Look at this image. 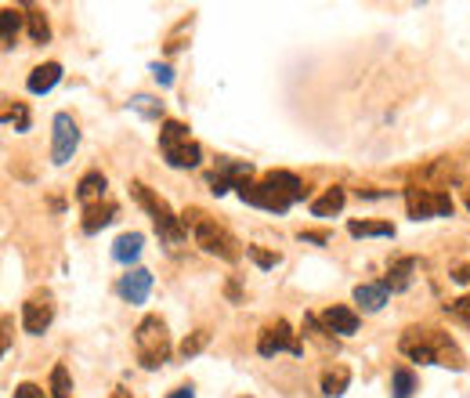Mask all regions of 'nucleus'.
Wrapping results in <instances>:
<instances>
[{
    "label": "nucleus",
    "instance_id": "obj_35",
    "mask_svg": "<svg viewBox=\"0 0 470 398\" xmlns=\"http://www.w3.org/2000/svg\"><path fill=\"white\" fill-rule=\"evenodd\" d=\"M452 279H456V282H463V286H470V264H459V268L452 272Z\"/></svg>",
    "mask_w": 470,
    "mask_h": 398
},
{
    "label": "nucleus",
    "instance_id": "obj_26",
    "mask_svg": "<svg viewBox=\"0 0 470 398\" xmlns=\"http://www.w3.org/2000/svg\"><path fill=\"white\" fill-rule=\"evenodd\" d=\"M51 398H73V380L62 362L51 369Z\"/></svg>",
    "mask_w": 470,
    "mask_h": 398
},
{
    "label": "nucleus",
    "instance_id": "obj_2",
    "mask_svg": "<svg viewBox=\"0 0 470 398\" xmlns=\"http://www.w3.org/2000/svg\"><path fill=\"white\" fill-rule=\"evenodd\" d=\"M239 199H243V203H250V207L271 211V214H286L297 199H304V185L290 170H271V174H264V181L243 185Z\"/></svg>",
    "mask_w": 470,
    "mask_h": 398
},
{
    "label": "nucleus",
    "instance_id": "obj_27",
    "mask_svg": "<svg viewBox=\"0 0 470 398\" xmlns=\"http://www.w3.org/2000/svg\"><path fill=\"white\" fill-rule=\"evenodd\" d=\"M131 109L141 113V117H149V120H159V117H163V102H156V98H149V94H138L134 102H131Z\"/></svg>",
    "mask_w": 470,
    "mask_h": 398
},
{
    "label": "nucleus",
    "instance_id": "obj_8",
    "mask_svg": "<svg viewBox=\"0 0 470 398\" xmlns=\"http://www.w3.org/2000/svg\"><path fill=\"white\" fill-rule=\"evenodd\" d=\"M257 351H261L264 359H271V355H278V351H286V355H304V344H301V337L294 333V326H290L286 319H275V323H268V326L261 330Z\"/></svg>",
    "mask_w": 470,
    "mask_h": 398
},
{
    "label": "nucleus",
    "instance_id": "obj_29",
    "mask_svg": "<svg viewBox=\"0 0 470 398\" xmlns=\"http://www.w3.org/2000/svg\"><path fill=\"white\" fill-rule=\"evenodd\" d=\"M4 124H8V127L15 124V131H30V113H26V106H19V102L8 106V109H4Z\"/></svg>",
    "mask_w": 470,
    "mask_h": 398
},
{
    "label": "nucleus",
    "instance_id": "obj_20",
    "mask_svg": "<svg viewBox=\"0 0 470 398\" xmlns=\"http://www.w3.org/2000/svg\"><path fill=\"white\" fill-rule=\"evenodd\" d=\"M141 243H145V236H141V232H124V236L113 243V257H116L120 264H131V261H138Z\"/></svg>",
    "mask_w": 470,
    "mask_h": 398
},
{
    "label": "nucleus",
    "instance_id": "obj_23",
    "mask_svg": "<svg viewBox=\"0 0 470 398\" xmlns=\"http://www.w3.org/2000/svg\"><path fill=\"white\" fill-rule=\"evenodd\" d=\"M19 26H22V15H19L15 8H4V12H0V37H4V48H8V51L15 48Z\"/></svg>",
    "mask_w": 470,
    "mask_h": 398
},
{
    "label": "nucleus",
    "instance_id": "obj_4",
    "mask_svg": "<svg viewBox=\"0 0 470 398\" xmlns=\"http://www.w3.org/2000/svg\"><path fill=\"white\" fill-rule=\"evenodd\" d=\"M134 351H138V362H141L145 369H159V366L170 359L174 344H170L167 323H163L159 316H145V319L138 323V330H134Z\"/></svg>",
    "mask_w": 470,
    "mask_h": 398
},
{
    "label": "nucleus",
    "instance_id": "obj_11",
    "mask_svg": "<svg viewBox=\"0 0 470 398\" xmlns=\"http://www.w3.org/2000/svg\"><path fill=\"white\" fill-rule=\"evenodd\" d=\"M51 323H55V305H51L47 293H37V297H30V301L22 305V326H26V333L40 337Z\"/></svg>",
    "mask_w": 470,
    "mask_h": 398
},
{
    "label": "nucleus",
    "instance_id": "obj_10",
    "mask_svg": "<svg viewBox=\"0 0 470 398\" xmlns=\"http://www.w3.org/2000/svg\"><path fill=\"white\" fill-rule=\"evenodd\" d=\"M250 177H253V167L250 163H243V160H218V170L210 174V192L214 195H225L228 188H243V185H250Z\"/></svg>",
    "mask_w": 470,
    "mask_h": 398
},
{
    "label": "nucleus",
    "instance_id": "obj_7",
    "mask_svg": "<svg viewBox=\"0 0 470 398\" xmlns=\"http://www.w3.org/2000/svg\"><path fill=\"white\" fill-rule=\"evenodd\" d=\"M406 207H409V218L413 221H423V218H452L456 203L445 188H420V185H409L406 188Z\"/></svg>",
    "mask_w": 470,
    "mask_h": 398
},
{
    "label": "nucleus",
    "instance_id": "obj_19",
    "mask_svg": "<svg viewBox=\"0 0 470 398\" xmlns=\"http://www.w3.org/2000/svg\"><path fill=\"white\" fill-rule=\"evenodd\" d=\"M344 188H326L319 199H315V203H312V214L315 218H333V214H340L344 211Z\"/></svg>",
    "mask_w": 470,
    "mask_h": 398
},
{
    "label": "nucleus",
    "instance_id": "obj_25",
    "mask_svg": "<svg viewBox=\"0 0 470 398\" xmlns=\"http://www.w3.org/2000/svg\"><path fill=\"white\" fill-rule=\"evenodd\" d=\"M413 391H416V373L413 369H395V376H391V394L395 398H413Z\"/></svg>",
    "mask_w": 470,
    "mask_h": 398
},
{
    "label": "nucleus",
    "instance_id": "obj_17",
    "mask_svg": "<svg viewBox=\"0 0 470 398\" xmlns=\"http://www.w3.org/2000/svg\"><path fill=\"white\" fill-rule=\"evenodd\" d=\"M58 80H62V65H58V62H44V65H37V69L30 73L26 87H30L33 94H47Z\"/></svg>",
    "mask_w": 470,
    "mask_h": 398
},
{
    "label": "nucleus",
    "instance_id": "obj_28",
    "mask_svg": "<svg viewBox=\"0 0 470 398\" xmlns=\"http://www.w3.org/2000/svg\"><path fill=\"white\" fill-rule=\"evenodd\" d=\"M207 341H210V333H207V330H200V333H192V337H184V344H181V359L200 355V351L207 348Z\"/></svg>",
    "mask_w": 470,
    "mask_h": 398
},
{
    "label": "nucleus",
    "instance_id": "obj_6",
    "mask_svg": "<svg viewBox=\"0 0 470 398\" xmlns=\"http://www.w3.org/2000/svg\"><path fill=\"white\" fill-rule=\"evenodd\" d=\"M131 192H134L138 203L145 207V214L152 218L156 232H159L167 243H181V239H184V221L170 211V203H167L163 195H156V192H152L149 185H141V181H134V185H131Z\"/></svg>",
    "mask_w": 470,
    "mask_h": 398
},
{
    "label": "nucleus",
    "instance_id": "obj_9",
    "mask_svg": "<svg viewBox=\"0 0 470 398\" xmlns=\"http://www.w3.org/2000/svg\"><path fill=\"white\" fill-rule=\"evenodd\" d=\"M51 127H55V131H51V160L62 167V163L73 160V152H76V145H80V127H76V120H73L69 113H58Z\"/></svg>",
    "mask_w": 470,
    "mask_h": 398
},
{
    "label": "nucleus",
    "instance_id": "obj_18",
    "mask_svg": "<svg viewBox=\"0 0 470 398\" xmlns=\"http://www.w3.org/2000/svg\"><path fill=\"white\" fill-rule=\"evenodd\" d=\"M413 272H416V257H402V261H395V264L388 268V279H384L388 293H402V290H409Z\"/></svg>",
    "mask_w": 470,
    "mask_h": 398
},
{
    "label": "nucleus",
    "instance_id": "obj_22",
    "mask_svg": "<svg viewBox=\"0 0 470 398\" xmlns=\"http://www.w3.org/2000/svg\"><path fill=\"white\" fill-rule=\"evenodd\" d=\"M347 384H351V369H347V366H337V369H329V373L322 376V391H326L329 398H340V394L347 391Z\"/></svg>",
    "mask_w": 470,
    "mask_h": 398
},
{
    "label": "nucleus",
    "instance_id": "obj_3",
    "mask_svg": "<svg viewBox=\"0 0 470 398\" xmlns=\"http://www.w3.org/2000/svg\"><path fill=\"white\" fill-rule=\"evenodd\" d=\"M181 221H184V229H192L196 243H200L207 254H214V257H221V261H239V257H243V243H239L228 229H221L218 221H210L203 211H184Z\"/></svg>",
    "mask_w": 470,
    "mask_h": 398
},
{
    "label": "nucleus",
    "instance_id": "obj_24",
    "mask_svg": "<svg viewBox=\"0 0 470 398\" xmlns=\"http://www.w3.org/2000/svg\"><path fill=\"white\" fill-rule=\"evenodd\" d=\"M347 232L355 239H362V236H395V225H388V221H351Z\"/></svg>",
    "mask_w": 470,
    "mask_h": 398
},
{
    "label": "nucleus",
    "instance_id": "obj_21",
    "mask_svg": "<svg viewBox=\"0 0 470 398\" xmlns=\"http://www.w3.org/2000/svg\"><path fill=\"white\" fill-rule=\"evenodd\" d=\"M26 22H30V37H33V44H47L51 40V26H47V15L40 12V8H26Z\"/></svg>",
    "mask_w": 470,
    "mask_h": 398
},
{
    "label": "nucleus",
    "instance_id": "obj_33",
    "mask_svg": "<svg viewBox=\"0 0 470 398\" xmlns=\"http://www.w3.org/2000/svg\"><path fill=\"white\" fill-rule=\"evenodd\" d=\"M152 76H156L163 87H170V83H174V69H170V65H152Z\"/></svg>",
    "mask_w": 470,
    "mask_h": 398
},
{
    "label": "nucleus",
    "instance_id": "obj_36",
    "mask_svg": "<svg viewBox=\"0 0 470 398\" xmlns=\"http://www.w3.org/2000/svg\"><path fill=\"white\" fill-rule=\"evenodd\" d=\"M170 398H196V394H192V387H177Z\"/></svg>",
    "mask_w": 470,
    "mask_h": 398
},
{
    "label": "nucleus",
    "instance_id": "obj_16",
    "mask_svg": "<svg viewBox=\"0 0 470 398\" xmlns=\"http://www.w3.org/2000/svg\"><path fill=\"white\" fill-rule=\"evenodd\" d=\"M355 301L365 312H380L388 305V286L384 282H362V286H355Z\"/></svg>",
    "mask_w": 470,
    "mask_h": 398
},
{
    "label": "nucleus",
    "instance_id": "obj_37",
    "mask_svg": "<svg viewBox=\"0 0 470 398\" xmlns=\"http://www.w3.org/2000/svg\"><path fill=\"white\" fill-rule=\"evenodd\" d=\"M109 398H131V391H124V387H116V391H113Z\"/></svg>",
    "mask_w": 470,
    "mask_h": 398
},
{
    "label": "nucleus",
    "instance_id": "obj_31",
    "mask_svg": "<svg viewBox=\"0 0 470 398\" xmlns=\"http://www.w3.org/2000/svg\"><path fill=\"white\" fill-rule=\"evenodd\" d=\"M445 312H449L456 323L470 326V297H459V301H449V305H445Z\"/></svg>",
    "mask_w": 470,
    "mask_h": 398
},
{
    "label": "nucleus",
    "instance_id": "obj_15",
    "mask_svg": "<svg viewBox=\"0 0 470 398\" xmlns=\"http://www.w3.org/2000/svg\"><path fill=\"white\" fill-rule=\"evenodd\" d=\"M322 326H326L329 333L351 337V333H358V316H355L351 308H344V305H333V308L322 312Z\"/></svg>",
    "mask_w": 470,
    "mask_h": 398
},
{
    "label": "nucleus",
    "instance_id": "obj_12",
    "mask_svg": "<svg viewBox=\"0 0 470 398\" xmlns=\"http://www.w3.org/2000/svg\"><path fill=\"white\" fill-rule=\"evenodd\" d=\"M120 297L127 305H145L149 301V290H152V272H145V268H131L124 279H120Z\"/></svg>",
    "mask_w": 470,
    "mask_h": 398
},
{
    "label": "nucleus",
    "instance_id": "obj_38",
    "mask_svg": "<svg viewBox=\"0 0 470 398\" xmlns=\"http://www.w3.org/2000/svg\"><path fill=\"white\" fill-rule=\"evenodd\" d=\"M463 199H466V207H470V188H466V192H463Z\"/></svg>",
    "mask_w": 470,
    "mask_h": 398
},
{
    "label": "nucleus",
    "instance_id": "obj_34",
    "mask_svg": "<svg viewBox=\"0 0 470 398\" xmlns=\"http://www.w3.org/2000/svg\"><path fill=\"white\" fill-rule=\"evenodd\" d=\"M15 398H44V391L37 384H19L15 387Z\"/></svg>",
    "mask_w": 470,
    "mask_h": 398
},
{
    "label": "nucleus",
    "instance_id": "obj_1",
    "mask_svg": "<svg viewBox=\"0 0 470 398\" xmlns=\"http://www.w3.org/2000/svg\"><path fill=\"white\" fill-rule=\"evenodd\" d=\"M398 351L409 355L413 362H423V366H449V369H463V351L459 344L441 333V330H431V326H409L398 341Z\"/></svg>",
    "mask_w": 470,
    "mask_h": 398
},
{
    "label": "nucleus",
    "instance_id": "obj_32",
    "mask_svg": "<svg viewBox=\"0 0 470 398\" xmlns=\"http://www.w3.org/2000/svg\"><path fill=\"white\" fill-rule=\"evenodd\" d=\"M246 254H250V261H253L257 268H275V264H278V254H271V250H261V247H246Z\"/></svg>",
    "mask_w": 470,
    "mask_h": 398
},
{
    "label": "nucleus",
    "instance_id": "obj_30",
    "mask_svg": "<svg viewBox=\"0 0 470 398\" xmlns=\"http://www.w3.org/2000/svg\"><path fill=\"white\" fill-rule=\"evenodd\" d=\"M304 333H308L315 344H322V348H326V344H333V341H329V330H326V326H319V319H315V316H304Z\"/></svg>",
    "mask_w": 470,
    "mask_h": 398
},
{
    "label": "nucleus",
    "instance_id": "obj_14",
    "mask_svg": "<svg viewBox=\"0 0 470 398\" xmlns=\"http://www.w3.org/2000/svg\"><path fill=\"white\" fill-rule=\"evenodd\" d=\"M113 218H116V203H113V199H102V203L83 207V221H80V229H83L87 236H94V232H102Z\"/></svg>",
    "mask_w": 470,
    "mask_h": 398
},
{
    "label": "nucleus",
    "instance_id": "obj_5",
    "mask_svg": "<svg viewBox=\"0 0 470 398\" xmlns=\"http://www.w3.org/2000/svg\"><path fill=\"white\" fill-rule=\"evenodd\" d=\"M159 152H163L167 163L177 167V170L200 167V160H203V149H200L192 138H188V127L177 124V120H163V127H159Z\"/></svg>",
    "mask_w": 470,
    "mask_h": 398
},
{
    "label": "nucleus",
    "instance_id": "obj_13",
    "mask_svg": "<svg viewBox=\"0 0 470 398\" xmlns=\"http://www.w3.org/2000/svg\"><path fill=\"white\" fill-rule=\"evenodd\" d=\"M106 188H109V181H106L102 170H87V174L80 177V185H76V199H80L83 207L102 203V199H106Z\"/></svg>",
    "mask_w": 470,
    "mask_h": 398
}]
</instances>
